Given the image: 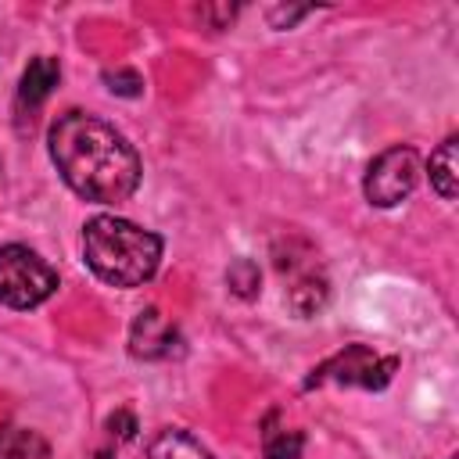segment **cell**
<instances>
[{"instance_id":"1","label":"cell","mask_w":459,"mask_h":459,"mask_svg":"<svg viewBox=\"0 0 459 459\" xmlns=\"http://www.w3.org/2000/svg\"><path fill=\"white\" fill-rule=\"evenodd\" d=\"M47 143L61 179L79 197L97 204H118L136 194L140 158L133 143L104 118L72 108L54 118Z\"/></svg>"},{"instance_id":"2","label":"cell","mask_w":459,"mask_h":459,"mask_svg":"<svg viewBox=\"0 0 459 459\" xmlns=\"http://www.w3.org/2000/svg\"><path fill=\"white\" fill-rule=\"evenodd\" d=\"M82 258L104 283L140 287L158 273L161 237L118 215H93L82 226Z\"/></svg>"},{"instance_id":"3","label":"cell","mask_w":459,"mask_h":459,"mask_svg":"<svg viewBox=\"0 0 459 459\" xmlns=\"http://www.w3.org/2000/svg\"><path fill=\"white\" fill-rule=\"evenodd\" d=\"M57 290V273L25 244L0 247V305L36 308Z\"/></svg>"},{"instance_id":"4","label":"cell","mask_w":459,"mask_h":459,"mask_svg":"<svg viewBox=\"0 0 459 459\" xmlns=\"http://www.w3.org/2000/svg\"><path fill=\"white\" fill-rule=\"evenodd\" d=\"M398 369V359L394 355H377L369 351L366 344H348L344 351H337L333 359H326L323 366L312 369V377L305 380V387H316V384H344V387H366V391H380L391 384Z\"/></svg>"},{"instance_id":"5","label":"cell","mask_w":459,"mask_h":459,"mask_svg":"<svg viewBox=\"0 0 459 459\" xmlns=\"http://www.w3.org/2000/svg\"><path fill=\"white\" fill-rule=\"evenodd\" d=\"M416 179H420V154L412 147L398 143V147H387L384 154H377L369 161L362 190H366L369 204L394 208V204H402L416 190Z\"/></svg>"},{"instance_id":"6","label":"cell","mask_w":459,"mask_h":459,"mask_svg":"<svg viewBox=\"0 0 459 459\" xmlns=\"http://www.w3.org/2000/svg\"><path fill=\"white\" fill-rule=\"evenodd\" d=\"M129 351L136 359H169V355H179L183 351V337H179V326L169 323V316H161V308H143L133 326H129Z\"/></svg>"},{"instance_id":"7","label":"cell","mask_w":459,"mask_h":459,"mask_svg":"<svg viewBox=\"0 0 459 459\" xmlns=\"http://www.w3.org/2000/svg\"><path fill=\"white\" fill-rule=\"evenodd\" d=\"M57 79H61V65H57V57H32L29 68L22 72L18 104L29 108V111L39 108V104L50 97V90L57 86Z\"/></svg>"},{"instance_id":"8","label":"cell","mask_w":459,"mask_h":459,"mask_svg":"<svg viewBox=\"0 0 459 459\" xmlns=\"http://www.w3.org/2000/svg\"><path fill=\"white\" fill-rule=\"evenodd\" d=\"M326 298H330V283H326V276H323V273H316V269L298 273V276H294V283L287 287V305H290L301 319L316 316V312L326 305Z\"/></svg>"},{"instance_id":"9","label":"cell","mask_w":459,"mask_h":459,"mask_svg":"<svg viewBox=\"0 0 459 459\" xmlns=\"http://www.w3.org/2000/svg\"><path fill=\"white\" fill-rule=\"evenodd\" d=\"M430 186L441 194V201H455L459 194V140L448 136L434 154H430Z\"/></svg>"},{"instance_id":"10","label":"cell","mask_w":459,"mask_h":459,"mask_svg":"<svg viewBox=\"0 0 459 459\" xmlns=\"http://www.w3.org/2000/svg\"><path fill=\"white\" fill-rule=\"evenodd\" d=\"M147 455L151 459H212V452L197 437H190L186 430H176V427L158 430L151 448H147Z\"/></svg>"},{"instance_id":"11","label":"cell","mask_w":459,"mask_h":459,"mask_svg":"<svg viewBox=\"0 0 459 459\" xmlns=\"http://www.w3.org/2000/svg\"><path fill=\"white\" fill-rule=\"evenodd\" d=\"M0 459H50V445L29 427H0Z\"/></svg>"},{"instance_id":"12","label":"cell","mask_w":459,"mask_h":459,"mask_svg":"<svg viewBox=\"0 0 459 459\" xmlns=\"http://www.w3.org/2000/svg\"><path fill=\"white\" fill-rule=\"evenodd\" d=\"M226 287H230V294H237V298H244V301L258 298V290H262V273H258V265H255L251 258H233L230 269H226Z\"/></svg>"},{"instance_id":"13","label":"cell","mask_w":459,"mask_h":459,"mask_svg":"<svg viewBox=\"0 0 459 459\" xmlns=\"http://www.w3.org/2000/svg\"><path fill=\"white\" fill-rule=\"evenodd\" d=\"M305 434L301 430H269L265 434V459H301Z\"/></svg>"},{"instance_id":"14","label":"cell","mask_w":459,"mask_h":459,"mask_svg":"<svg viewBox=\"0 0 459 459\" xmlns=\"http://www.w3.org/2000/svg\"><path fill=\"white\" fill-rule=\"evenodd\" d=\"M104 82H108V90L118 93V97H140V93H143V79H140L133 68H108V72H104Z\"/></svg>"},{"instance_id":"15","label":"cell","mask_w":459,"mask_h":459,"mask_svg":"<svg viewBox=\"0 0 459 459\" xmlns=\"http://www.w3.org/2000/svg\"><path fill=\"white\" fill-rule=\"evenodd\" d=\"M104 427H108V434H111L115 441H133V437H136V430H140V427H136V416H133V412H126V409L111 412Z\"/></svg>"},{"instance_id":"16","label":"cell","mask_w":459,"mask_h":459,"mask_svg":"<svg viewBox=\"0 0 459 459\" xmlns=\"http://www.w3.org/2000/svg\"><path fill=\"white\" fill-rule=\"evenodd\" d=\"M308 11H312V7H273V11H269V25H273V29H290V25H294L298 18H305Z\"/></svg>"},{"instance_id":"17","label":"cell","mask_w":459,"mask_h":459,"mask_svg":"<svg viewBox=\"0 0 459 459\" xmlns=\"http://www.w3.org/2000/svg\"><path fill=\"white\" fill-rule=\"evenodd\" d=\"M448 459H459V455H448Z\"/></svg>"}]
</instances>
